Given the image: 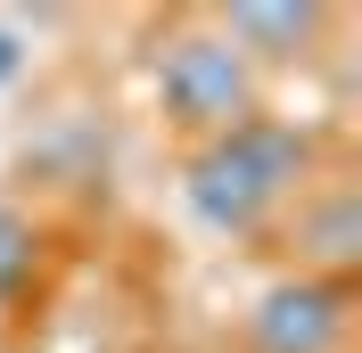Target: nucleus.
<instances>
[{"label": "nucleus", "instance_id": "3", "mask_svg": "<svg viewBox=\"0 0 362 353\" xmlns=\"http://www.w3.org/2000/svg\"><path fill=\"white\" fill-rule=\"evenodd\" d=\"M346 287L321 280V271H296V280L264 287L247 312V345L255 353H338L346 345Z\"/></svg>", "mask_w": 362, "mask_h": 353}, {"label": "nucleus", "instance_id": "7", "mask_svg": "<svg viewBox=\"0 0 362 353\" xmlns=\"http://www.w3.org/2000/svg\"><path fill=\"white\" fill-rule=\"evenodd\" d=\"M8 66H17V49H8V42H0V74H8Z\"/></svg>", "mask_w": 362, "mask_h": 353}, {"label": "nucleus", "instance_id": "6", "mask_svg": "<svg viewBox=\"0 0 362 353\" xmlns=\"http://www.w3.org/2000/svg\"><path fill=\"white\" fill-rule=\"evenodd\" d=\"M17 271H25V222H17V214H0V287L17 280Z\"/></svg>", "mask_w": 362, "mask_h": 353}, {"label": "nucleus", "instance_id": "4", "mask_svg": "<svg viewBox=\"0 0 362 353\" xmlns=\"http://www.w3.org/2000/svg\"><path fill=\"white\" fill-rule=\"evenodd\" d=\"M321 25H329V8H288V0H247V8H230V33L223 42L239 49V58H305V42H313Z\"/></svg>", "mask_w": 362, "mask_h": 353}, {"label": "nucleus", "instance_id": "2", "mask_svg": "<svg viewBox=\"0 0 362 353\" xmlns=\"http://www.w3.org/2000/svg\"><path fill=\"white\" fill-rule=\"evenodd\" d=\"M157 99H165V115L181 132L223 140V132H239L255 115V74L223 33H173L157 49Z\"/></svg>", "mask_w": 362, "mask_h": 353}, {"label": "nucleus", "instance_id": "1", "mask_svg": "<svg viewBox=\"0 0 362 353\" xmlns=\"http://www.w3.org/2000/svg\"><path fill=\"white\" fill-rule=\"evenodd\" d=\"M305 164H313V140L305 132L247 115L239 132L206 140V148L189 156L181 189H189V214H198L206 230H255V222L305 181Z\"/></svg>", "mask_w": 362, "mask_h": 353}, {"label": "nucleus", "instance_id": "5", "mask_svg": "<svg viewBox=\"0 0 362 353\" xmlns=\"http://www.w3.org/2000/svg\"><path fill=\"white\" fill-rule=\"evenodd\" d=\"M296 239H305L313 263H354V255H362V205L354 198L305 205V214H296Z\"/></svg>", "mask_w": 362, "mask_h": 353}]
</instances>
